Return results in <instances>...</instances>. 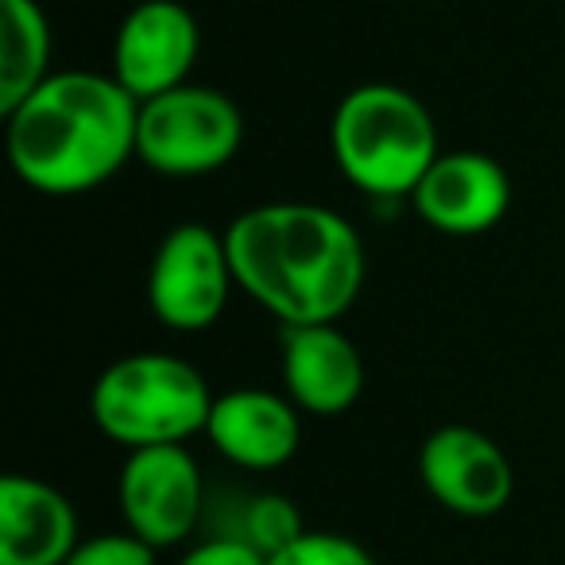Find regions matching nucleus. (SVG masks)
Instances as JSON below:
<instances>
[{
	"instance_id": "nucleus-9",
	"label": "nucleus",
	"mask_w": 565,
	"mask_h": 565,
	"mask_svg": "<svg viewBox=\"0 0 565 565\" xmlns=\"http://www.w3.org/2000/svg\"><path fill=\"white\" fill-rule=\"evenodd\" d=\"M418 480L446 511L461 519H492L511 503L515 472L484 430L449 423L418 446Z\"/></svg>"
},
{
	"instance_id": "nucleus-16",
	"label": "nucleus",
	"mask_w": 565,
	"mask_h": 565,
	"mask_svg": "<svg viewBox=\"0 0 565 565\" xmlns=\"http://www.w3.org/2000/svg\"><path fill=\"white\" fill-rule=\"evenodd\" d=\"M267 565H376V557L356 539L333 531H307L295 546L267 557Z\"/></svg>"
},
{
	"instance_id": "nucleus-15",
	"label": "nucleus",
	"mask_w": 565,
	"mask_h": 565,
	"mask_svg": "<svg viewBox=\"0 0 565 565\" xmlns=\"http://www.w3.org/2000/svg\"><path fill=\"white\" fill-rule=\"evenodd\" d=\"M307 534V523H302L299 508H295L287 495H256V500L244 508V526H241V539L252 542L264 557L282 554L287 546Z\"/></svg>"
},
{
	"instance_id": "nucleus-4",
	"label": "nucleus",
	"mask_w": 565,
	"mask_h": 565,
	"mask_svg": "<svg viewBox=\"0 0 565 565\" xmlns=\"http://www.w3.org/2000/svg\"><path fill=\"white\" fill-rule=\"evenodd\" d=\"M217 395L190 361L174 353H132L102 369L89 392L94 426L109 441L132 449L186 446L205 434Z\"/></svg>"
},
{
	"instance_id": "nucleus-1",
	"label": "nucleus",
	"mask_w": 565,
	"mask_h": 565,
	"mask_svg": "<svg viewBox=\"0 0 565 565\" xmlns=\"http://www.w3.org/2000/svg\"><path fill=\"white\" fill-rule=\"evenodd\" d=\"M236 287L279 326L341 322L364 287V241L318 202H264L225 228Z\"/></svg>"
},
{
	"instance_id": "nucleus-2",
	"label": "nucleus",
	"mask_w": 565,
	"mask_h": 565,
	"mask_svg": "<svg viewBox=\"0 0 565 565\" xmlns=\"http://www.w3.org/2000/svg\"><path fill=\"white\" fill-rule=\"evenodd\" d=\"M140 102L113 74L58 71L4 117V151L28 190L78 198L136 159Z\"/></svg>"
},
{
	"instance_id": "nucleus-6",
	"label": "nucleus",
	"mask_w": 565,
	"mask_h": 565,
	"mask_svg": "<svg viewBox=\"0 0 565 565\" xmlns=\"http://www.w3.org/2000/svg\"><path fill=\"white\" fill-rule=\"evenodd\" d=\"M236 287L225 233L182 221L159 241L148 267V310L174 333H202L225 315Z\"/></svg>"
},
{
	"instance_id": "nucleus-8",
	"label": "nucleus",
	"mask_w": 565,
	"mask_h": 565,
	"mask_svg": "<svg viewBox=\"0 0 565 565\" xmlns=\"http://www.w3.org/2000/svg\"><path fill=\"white\" fill-rule=\"evenodd\" d=\"M198 51H202V28L182 0H140L113 35L109 74L143 105L186 86Z\"/></svg>"
},
{
	"instance_id": "nucleus-10",
	"label": "nucleus",
	"mask_w": 565,
	"mask_h": 565,
	"mask_svg": "<svg viewBox=\"0 0 565 565\" xmlns=\"http://www.w3.org/2000/svg\"><path fill=\"white\" fill-rule=\"evenodd\" d=\"M418 221L446 236H480L503 221L511 205V179L484 151H441L415 194Z\"/></svg>"
},
{
	"instance_id": "nucleus-13",
	"label": "nucleus",
	"mask_w": 565,
	"mask_h": 565,
	"mask_svg": "<svg viewBox=\"0 0 565 565\" xmlns=\"http://www.w3.org/2000/svg\"><path fill=\"white\" fill-rule=\"evenodd\" d=\"M78 542V511L66 492L24 472L0 480V565H66Z\"/></svg>"
},
{
	"instance_id": "nucleus-7",
	"label": "nucleus",
	"mask_w": 565,
	"mask_h": 565,
	"mask_svg": "<svg viewBox=\"0 0 565 565\" xmlns=\"http://www.w3.org/2000/svg\"><path fill=\"white\" fill-rule=\"evenodd\" d=\"M117 503L125 531L143 539L151 550L186 542L205 508V484L194 454L186 446L132 449L120 465Z\"/></svg>"
},
{
	"instance_id": "nucleus-14",
	"label": "nucleus",
	"mask_w": 565,
	"mask_h": 565,
	"mask_svg": "<svg viewBox=\"0 0 565 565\" xmlns=\"http://www.w3.org/2000/svg\"><path fill=\"white\" fill-rule=\"evenodd\" d=\"M51 20L40 0H0V113L51 78Z\"/></svg>"
},
{
	"instance_id": "nucleus-11",
	"label": "nucleus",
	"mask_w": 565,
	"mask_h": 565,
	"mask_svg": "<svg viewBox=\"0 0 565 565\" xmlns=\"http://www.w3.org/2000/svg\"><path fill=\"white\" fill-rule=\"evenodd\" d=\"M279 364L282 395L302 415H345L364 392L361 349L345 338L338 322L279 326Z\"/></svg>"
},
{
	"instance_id": "nucleus-3",
	"label": "nucleus",
	"mask_w": 565,
	"mask_h": 565,
	"mask_svg": "<svg viewBox=\"0 0 565 565\" xmlns=\"http://www.w3.org/2000/svg\"><path fill=\"white\" fill-rule=\"evenodd\" d=\"M330 151L361 194L411 198L441 156V140L423 97L392 82H364L333 109Z\"/></svg>"
},
{
	"instance_id": "nucleus-12",
	"label": "nucleus",
	"mask_w": 565,
	"mask_h": 565,
	"mask_svg": "<svg viewBox=\"0 0 565 565\" xmlns=\"http://www.w3.org/2000/svg\"><path fill=\"white\" fill-rule=\"evenodd\" d=\"M205 438L236 469L271 472L299 454L302 411L271 387H233L213 399Z\"/></svg>"
},
{
	"instance_id": "nucleus-17",
	"label": "nucleus",
	"mask_w": 565,
	"mask_h": 565,
	"mask_svg": "<svg viewBox=\"0 0 565 565\" xmlns=\"http://www.w3.org/2000/svg\"><path fill=\"white\" fill-rule=\"evenodd\" d=\"M156 554L132 531H105L94 539H82L78 550L66 557V565H156Z\"/></svg>"
},
{
	"instance_id": "nucleus-5",
	"label": "nucleus",
	"mask_w": 565,
	"mask_h": 565,
	"mask_svg": "<svg viewBox=\"0 0 565 565\" xmlns=\"http://www.w3.org/2000/svg\"><path fill=\"white\" fill-rule=\"evenodd\" d=\"M244 143V117L228 94L213 86L171 89L140 105L136 159L167 179H202L233 163Z\"/></svg>"
},
{
	"instance_id": "nucleus-18",
	"label": "nucleus",
	"mask_w": 565,
	"mask_h": 565,
	"mask_svg": "<svg viewBox=\"0 0 565 565\" xmlns=\"http://www.w3.org/2000/svg\"><path fill=\"white\" fill-rule=\"evenodd\" d=\"M179 565H267V557L241 534H221V539H205L190 546L179 557Z\"/></svg>"
}]
</instances>
